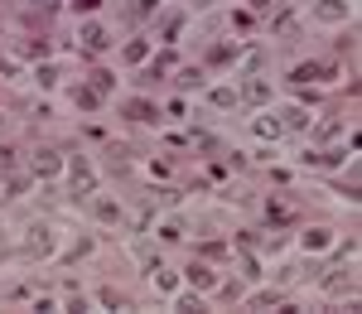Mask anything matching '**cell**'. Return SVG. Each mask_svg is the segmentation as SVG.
Wrapping results in <instances>:
<instances>
[{
    "mask_svg": "<svg viewBox=\"0 0 362 314\" xmlns=\"http://www.w3.org/2000/svg\"><path fill=\"white\" fill-rule=\"evenodd\" d=\"M314 15H319L324 25H343V20L353 15V0H319V5H314Z\"/></svg>",
    "mask_w": 362,
    "mask_h": 314,
    "instance_id": "3",
    "label": "cell"
},
{
    "mask_svg": "<svg viewBox=\"0 0 362 314\" xmlns=\"http://www.w3.org/2000/svg\"><path fill=\"white\" fill-rule=\"evenodd\" d=\"M92 218H97V223H121L126 213H121V203H116L112 194H92Z\"/></svg>",
    "mask_w": 362,
    "mask_h": 314,
    "instance_id": "5",
    "label": "cell"
},
{
    "mask_svg": "<svg viewBox=\"0 0 362 314\" xmlns=\"http://www.w3.org/2000/svg\"><path fill=\"white\" fill-rule=\"evenodd\" d=\"M25 174H5V179H0V203H10V199H20V194H25Z\"/></svg>",
    "mask_w": 362,
    "mask_h": 314,
    "instance_id": "14",
    "label": "cell"
},
{
    "mask_svg": "<svg viewBox=\"0 0 362 314\" xmlns=\"http://www.w3.org/2000/svg\"><path fill=\"white\" fill-rule=\"evenodd\" d=\"M242 266H247V276H251V281H261V261L251 257V252H247V257H242Z\"/></svg>",
    "mask_w": 362,
    "mask_h": 314,
    "instance_id": "35",
    "label": "cell"
},
{
    "mask_svg": "<svg viewBox=\"0 0 362 314\" xmlns=\"http://www.w3.org/2000/svg\"><path fill=\"white\" fill-rule=\"evenodd\" d=\"M189 281H194L198 290H213V286H218V276H213V266H203V261H189Z\"/></svg>",
    "mask_w": 362,
    "mask_h": 314,
    "instance_id": "13",
    "label": "cell"
},
{
    "mask_svg": "<svg viewBox=\"0 0 362 314\" xmlns=\"http://www.w3.org/2000/svg\"><path fill=\"white\" fill-rule=\"evenodd\" d=\"M25 5H39V0H25Z\"/></svg>",
    "mask_w": 362,
    "mask_h": 314,
    "instance_id": "39",
    "label": "cell"
},
{
    "mask_svg": "<svg viewBox=\"0 0 362 314\" xmlns=\"http://www.w3.org/2000/svg\"><path fill=\"white\" fill-rule=\"evenodd\" d=\"M29 170L39 174V179H54V174L63 170V155H58V150H34V160H29Z\"/></svg>",
    "mask_w": 362,
    "mask_h": 314,
    "instance_id": "4",
    "label": "cell"
},
{
    "mask_svg": "<svg viewBox=\"0 0 362 314\" xmlns=\"http://www.w3.org/2000/svg\"><path fill=\"white\" fill-rule=\"evenodd\" d=\"M271 34H280V39H300V15H295V10H276V15H271Z\"/></svg>",
    "mask_w": 362,
    "mask_h": 314,
    "instance_id": "6",
    "label": "cell"
},
{
    "mask_svg": "<svg viewBox=\"0 0 362 314\" xmlns=\"http://www.w3.org/2000/svg\"><path fill=\"white\" fill-rule=\"evenodd\" d=\"M121 54H126V63H140V58L150 54V39H131V44L121 49Z\"/></svg>",
    "mask_w": 362,
    "mask_h": 314,
    "instance_id": "25",
    "label": "cell"
},
{
    "mask_svg": "<svg viewBox=\"0 0 362 314\" xmlns=\"http://www.w3.org/2000/svg\"><path fill=\"white\" fill-rule=\"evenodd\" d=\"M160 237H165V242H179V237H184V228H179V223H165V228H160Z\"/></svg>",
    "mask_w": 362,
    "mask_h": 314,
    "instance_id": "36",
    "label": "cell"
},
{
    "mask_svg": "<svg viewBox=\"0 0 362 314\" xmlns=\"http://www.w3.org/2000/svg\"><path fill=\"white\" fill-rule=\"evenodd\" d=\"M329 242H334V232H329V228H309L305 232V252H324Z\"/></svg>",
    "mask_w": 362,
    "mask_h": 314,
    "instance_id": "18",
    "label": "cell"
},
{
    "mask_svg": "<svg viewBox=\"0 0 362 314\" xmlns=\"http://www.w3.org/2000/svg\"><path fill=\"white\" fill-rule=\"evenodd\" d=\"M97 300H102V305H107V310H121V295H116L112 286H102V290H97Z\"/></svg>",
    "mask_w": 362,
    "mask_h": 314,
    "instance_id": "32",
    "label": "cell"
},
{
    "mask_svg": "<svg viewBox=\"0 0 362 314\" xmlns=\"http://www.w3.org/2000/svg\"><path fill=\"white\" fill-rule=\"evenodd\" d=\"M155 5H160V0H131L126 15H131V20H145V15H155Z\"/></svg>",
    "mask_w": 362,
    "mask_h": 314,
    "instance_id": "28",
    "label": "cell"
},
{
    "mask_svg": "<svg viewBox=\"0 0 362 314\" xmlns=\"http://www.w3.org/2000/svg\"><path fill=\"white\" fill-rule=\"evenodd\" d=\"M179 34H184V15L174 10V15H165V20H160V39H165V44H174Z\"/></svg>",
    "mask_w": 362,
    "mask_h": 314,
    "instance_id": "16",
    "label": "cell"
},
{
    "mask_svg": "<svg viewBox=\"0 0 362 314\" xmlns=\"http://www.w3.org/2000/svg\"><path fill=\"white\" fill-rule=\"evenodd\" d=\"M290 78H295V83H324V78H334V68H329V63H300Z\"/></svg>",
    "mask_w": 362,
    "mask_h": 314,
    "instance_id": "10",
    "label": "cell"
},
{
    "mask_svg": "<svg viewBox=\"0 0 362 314\" xmlns=\"http://www.w3.org/2000/svg\"><path fill=\"white\" fill-rule=\"evenodd\" d=\"M338 131H343V121H324V126H319V131H314V136H319V141H334Z\"/></svg>",
    "mask_w": 362,
    "mask_h": 314,
    "instance_id": "33",
    "label": "cell"
},
{
    "mask_svg": "<svg viewBox=\"0 0 362 314\" xmlns=\"http://www.w3.org/2000/svg\"><path fill=\"white\" fill-rule=\"evenodd\" d=\"M126 116L140 121V126H160V112H155L150 102H126Z\"/></svg>",
    "mask_w": 362,
    "mask_h": 314,
    "instance_id": "12",
    "label": "cell"
},
{
    "mask_svg": "<svg viewBox=\"0 0 362 314\" xmlns=\"http://www.w3.org/2000/svg\"><path fill=\"white\" fill-rule=\"evenodd\" d=\"M251 10H271V5H276V0H247Z\"/></svg>",
    "mask_w": 362,
    "mask_h": 314,
    "instance_id": "38",
    "label": "cell"
},
{
    "mask_svg": "<svg viewBox=\"0 0 362 314\" xmlns=\"http://www.w3.org/2000/svg\"><path fill=\"white\" fill-rule=\"evenodd\" d=\"M280 305V290H261V295H251V310H276Z\"/></svg>",
    "mask_w": 362,
    "mask_h": 314,
    "instance_id": "26",
    "label": "cell"
},
{
    "mask_svg": "<svg viewBox=\"0 0 362 314\" xmlns=\"http://www.w3.org/2000/svg\"><path fill=\"white\" fill-rule=\"evenodd\" d=\"M165 68H169V58H160V63H150V68L140 73L136 83H140V87H155V83H165Z\"/></svg>",
    "mask_w": 362,
    "mask_h": 314,
    "instance_id": "21",
    "label": "cell"
},
{
    "mask_svg": "<svg viewBox=\"0 0 362 314\" xmlns=\"http://www.w3.org/2000/svg\"><path fill=\"white\" fill-rule=\"evenodd\" d=\"M208 102H213V107H237V102H242V92H232V87H213V92H208Z\"/></svg>",
    "mask_w": 362,
    "mask_h": 314,
    "instance_id": "20",
    "label": "cell"
},
{
    "mask_svg": "<svg viewBox=\"0 0 362 314\" xmlns=\"http://www.w3.org/2000/svg\"><path fill=\"white\" fill-rule=\"evenodd\" d=\"M150 276H155V286L165 290V295H174V290H179V276H174V271H165V266H155Z\"/></svg>",
    "mask_w": 362,
    "mask_h": 314,
    "instance_id": "24",
    "label": "cell"
},
{
    "mask_svg": "<svg viewBox=\"0 0 362 314\" xmlns=\"http://www.w3.org/2000/svg\"><path fill=\"white\" fill-rule=\"evenodd\" d=\"M174 83H179V87H203V68H179Z\"/></svg>",
    "mask_w": 362,
    "mask_h": 314,
    "instance_id": "29",
    "label": "cell"
},
{
    "mask_svg": "<svg viewBox=\"0 0 362 314\" xmlns=\"http://www.w3.org/2000/svg\"><path fill=\"white\" fill-rule=\"evenodd\" d=\"M280 126H285V131H309V116H305V107H290Z\"/></svg>",
    "mask_w": 362,
    "mask_h": 314,
    "instance_id": "23",
    "label": "cell"
},
{
    "mask_svg": "<svg viewBox=\"0 0 362 314\" xmlns=\"http://www.w3.org/2000/svg\"><path fill=\"white\" fill-rule=\"evenodd\" d=\"M237 54H242V44H237V39H232V44H213V49H208V63H213V68H223V63H237Z\"/></svg>",
    "mask_w": 362,
    "mask_h": 314,
    "instance_id": "11",
    "label": "cell"
},
{
    "mask_svg": "<svg viewBox=\"0 0 362 314\" xmlns=\"http://www.w3.org/2000/svg\"><path fill=\"white\" fill-rule=\"evenodd\" d=\"M68 179H73V194H78V199H92V194H97V174H92V165H87L83 155L68 165Z\"/></svg>",
    "mask_w": 362,
    "mask_h": 314,
    "instance_id": "1",
    "label": "cell"
},
{
    "mask_svg": "<svg viewBox=\"0 0 362 314\" xmlns=\"http://www.w3.org/2000/svg\"><path fill=\"white\" fill-rule=\"evenodd\" d=\"M251 126H256V136H266V141H280V136H285V126H280V116H256Z\"/></svg>",
    "mask_w": 362,
    "mask_h": 314,
    "instance_id": "15",
    "label": "cell"
},
{
    "mask_svg": "<svg viewBox=\"0 0 362 314\" xmlns=\"http://www.w3.org/2000/svg\"><path fill=\"white\" fill-rule=\"evenodd\" d=\"M44 54H49V44H44V39H25V44L15 49V58H20V63H25V58H44Z\"/></svg>",
    "mask_w": 362,
    "mask_h": 314,
    "instance_id": "22",
    "label": "cell"
},
{
    "mask_svg": "<svg viewBox=\"0 0 362 314\" xmlns=\"http://www.w3.org/2000/svg\"><path fill=\"white\" fill-rule=\"evenodd\" d=\"M242 73H247V78H256V68H261V49H242Z\"/></svg>",
    "mask_w": 362,
    "mask_h": 314,
    "instance_id": "27",
    "label": "cell"
},
{
    "mask_svg": "<svg viewBox=\"0 0 362 314\" xmlns=\"http://www.w3.org/2000/svg\"><path fill=\"white\" fill-rule=\"evenodd\" d=\"M34 83H39V87H54V83H58V68H54V63L34 68Z\"/></svg>",
    "mask_w": 362,
    "mask_h": 314,
    "instance_id": "30",
    "label": "cell"
},
{
    "mask_svg": "<svg viewBox=\"0 0 362 314\" xmlns=\"http://www.w3.org/2000/svg\"><path fill=\"white\" fill-rule=\"evenodd\" d=\"M353 281H358L353 271H334V276H324V290L329 295H343V290H353Z\"/></svg>",
    "mask_w": 362,
    "mask_h": 314,
    "instance_id": "17",
    "label": "cell"
},
{
    "mask_svg": "<svg viewBox=\"0 0 362 314\" xmlns=\"http://www.w3.org/2000/svg\"><path fill=\"white\" fill-rule=\"evenodd\" d=\"M242 102H251V107H266V102H271V83H266V78H247V87H242Z\"/></svg>",
    "mask_w": 362,
    "mask_h": 314,
    "instance_id": "9",
    "label": "cell"
},
{
    "mask_svg": "<svg viewBox=\"0 0 362 314\" xmlns=\"http://www.w3.org/2000/svg\"><path fill=\"white\" fill-rule=\"evenodd\" d=\"M97 5H102V0H73V10H83V15H87V10H97Z\"/></svg>",
    "mask_w": 362,
    "mask_h": 314,
    "instance_id": "37",
    "label": "cell"
},
{
    "mask_svg": "<svg viewBox=\"0 0 362 314\" xmlns=\"http://www.w3.org/2000/svg\"><path fill=\"white\" fill-rule=\"evenodd\" d=\"M78 39H83L87 49H97V54L112 49V29H107V25H83V29H78Z\"/></svg>",
    "mask_w": 362,
    "mask_h": 314,
    "instance_id": "7",
    "label": "cell"
},
{
    "mask_svg": "<svg viewBox=\"0 0 362 314\" xmlns=\"http://www.w3.org/2000/svg\"><path fill=\"white\" fill-rule=\"evenodd\" d=\"M73 107H83V112H97V107H102V97H97L92 87H73Z\"/></svg>",
    "mask_w": 362,
    "mask_h": 314,
    "instance_id": "19",
    "label": "cell"
},
{
    "mask_svg": "<svg viewBox=\"0 0 362 314\" xmlns=\"http://www.w3.org/2000/svg\"><path fill=\"white\" fill-rule=\"evenodd\" d=\"M266 218H271L276 228H285V223H295V218H300V208H295V203H285V199H271V203H266Z\"/></svg>",
    "mask_w": 362,
    "mask_h": 314,
    "instance_id": "8",
    "label": "cell"
},
{
    "mask_svg": "<svg viewBox=\"0 0 362 314\" xmlns=\"http://www.w3.org/2000/svg\"><path fill=\"white\" fill-rule=\"evenodd\" d=\"M112 87H116V78H112V73H92V92H97V97H107Z\"/></svg>",
    "mask_w": 362,
    "mask_h": 314,
    "instance_id": "31",
    "label": "cell"
},
{
    "mask_svg": "<svg viewBox=\"0 0 362 314\" xmlns=\"http://www.w3.org/2000/svg\"><path fill=\"white\" fill-rule=\"evenodd\" d=\"M15 170V150H10V145H0V174H10Z\"/></svg>",
    "mask_w": 362,
    "mask_h": 314,
    "instance_id": "34",
    "label": "cell"
},
{
    "mask_svg": "<svg viewBox=\"0 0 362 314\" xmlns=\"http://www.w3.org/2000/svg\"><path fill=\"white\" fill-rule=\"evenodd\" d=\"M49 252H54V232H49V228H29L25 247H20V257L34 261V257H49Z\"/></svg>",
    "mask_w": 362,
    "mask_h": 314,
    "instance_id": "2",
    "label": "cell"
}]
</instances>
